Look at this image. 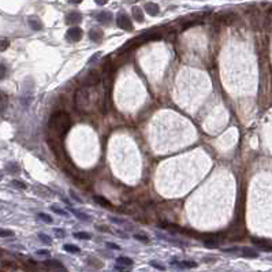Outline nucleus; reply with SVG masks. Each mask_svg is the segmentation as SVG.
I'll list each match as a JSON object with an SVG mask.
<instances>
[{
  "label": "nucleus",
  "instance_id": "nucleus-1",
  "mask_svg": "<svg viewBox=\"0 0 272 272\" xmlns=\"http://www.w3.org/2000/svg\"><path fill=\"white\" fill-rule=\"evenodd\" d=\"M96 101H97V92L93 88L81 86L74 95L75 110L81 114H90L95 111Z\"/></svg>",
  "mask_w": 272,
  "mask_h": 272
},
{
  "label": "nucleus",
  "instance_id": "nucleus-2",
  "mask_svg": "<svg viewBox=\"0 0 272 272\" xmlns=\"http://www.w3.org/2000/svg\"><path fill=\"white\" fill-rule=\"evenodd\" d=\"M70 127H71V118L68 114L63 112V111L53 114L49 118V122H48V130H49L51 139L59 142V139L67 134Z\"/></svg>",
  "mask_w": 272,
  "mask_h": 272
},
{
  "label": "nucleus",
  "instance_id": "nucleus-3",
  "mask_svg": "<svg viewBox=\"0 0 272 272\" xmlns=\"http://www.w3.org/2000/svg\"><path fill=\"white\" fill-rule=\"evenodd\" d=\"M101 81V74L100 71L97 70H92L89 71V74L86 75L85 81H83V86H88V88H95L100 83Z\"/></svg>",
  "mask_w": 272,
  "mask_h": 272
},
{
  "label": "nucleus",
  "instance_id": "nucleus-4",
  "mask_svg": "<svg viewBox=\"0 0 272 272\" xmlns=\"http://www.w3.org/2000/svg\"><path fill=\"white\" fill-rule=\"evenodd\" d=\"M82 29L78 26H74V27H70V29L67 30V34H66V37H67V40H70V41H80L81 39H82Z\"/></svg>",
  "mask_w": 272,
  "mask_h": 272
},
{
  "label": "nucleus",
  "instance_id": "nucleus-5",
  "mask_svg": "<svg viewBox=\"0 0 272 272\" xmlns=\"http://www.w3.org/2000/svg\"><path fill=\"white\" fill-rule=\"evenodd\" d=\"M116 23H118V26L120 27V29L127 30V32H131V30L134 29V27H133V23H131V21H130V19H129V17H127V15H124V14L118 15V19H116Z\"/></svg>",
  "mask_w": 272,
  "mask_h": 272
},
{
  "label": "nucleus",
  "instance_id": "nucleus-6",
  "mask_svg": "<svg viewBox=\"0 0 272 272\" xmlns=\"http://www.w3.org/2000/svg\"><path fill=\"white\" fill-rule=\"evenodd\" d=\"M122 211H123L124 213L137 216V215H139V212H141V208H139V205L136 204V202H130V204L123 205V207H122ZM137 217H138V216H137Z\"/></svg>",
  "mask_w": 272,
  "mask_h": 272
},
{
  "label": "nucleus",
  "instance_id": "nucleus-7",
  "mask_svg": "<svg viewBox=\"0 0 272 272\" xmlns=\"http://www.w3.org/2000/svg\"><path fill=\"white\" fill-rule=\"evenodd\" d=\"M103 30L98 29V27H93L90 32H89V39L92 40V41H100L101 39H103Z\"/></svg>",
  "mask_w": 272,
  "mask_h": 272
},
{
  "label": "nucleus",
  "instance_id": "nucleus-8",
  "mask_svg": "<svg viewBox=\"0 0 272 272\" xmlns=\"http://www.w3.org/2000/svg\"><path fill=\"white\" fill-rule=\"evenodd\" d=\"M66 19H67V23H80L81 19H82V17H81L80 12L73 11V12H70V14L66 17Z\"/></svg>",
  "mask_w": 272,
  "mask_h": 272
},
{
  "label": "nucleus",
  "instance_id": "nucleus-9",
  "mask_svg": "<svg viewBox=\"0 0 272 272\" xmlns=\"http://www.w3.org/2000/svg\"><path fill=\"white\" fill-rule=\"evenodd\" d=\"M145 11L148 12L149 15H152V17H155V15H157L159 14V6L157 4H155V3H146L145 4Z\"/></svg>",
  "mask_w": 272,
  "mask_h": 272
},
{
  "label": "nucleus",
  "instance_id": "nucleus-10",
  "mask_svg": "<svg viewBox=\"0 0 272 272\" xmlns=\"http://www.w3.org/2000/svg\"><path fill=\"white\" fill-rule=\"evenodd\" d=\"M171 265H177L179 268H194L197 264L193 261H171Z\"/></svg>",
  "mask_w": 272,
  "mask_h": 272
},
{
  "label": "nucleus",
  "instance_id": "nucleus-11",
  "mask_svg": "<svg viewBox=\"0 0 272 272\" xmlns=\"http://www.w3.org/2000/svg\"><path fill=\"white\" fill-rule=\"evenodd\" d=\"M131 14H133L134 19H136L137 22H139V23L144 22V12L141 11L139 7H133V8H131Z\"/></svg>",
  "mask_w": 272,
  "mask_h": 272
},
{
  "label": "nucleus",
  "instance_id": "nucleus-12",
  "mask_svg": "<svg viewBox=\"0 0 272 272\" xmlns=\"http://www.w3.org/2000/svg\"><path fill=\"white\" fill-rule=\"evenodd\" d=\"M86 263H88V265H90L92 268H96V269H100L104 267L103 261H100L98 258H95V257H89L88 260H86Z\"/></svg>",
  "mask_w": 272,
  "mask_h": 272
},
{
  "label": "nucleus",
  "instance_id": "nucleus-13",
  "mask_svg": "<svg viewBox=\"0 0 272 272\" xmlns=\"http://www.w3.org/2000/svg\"><path fill=\"white\" fill-rule=\"evenodd\" d=\"M116 264L118 265H122V267H126V268H130V267H133V260L129 257H118L116 258Z\"/></svg>",
  "mask_w": 272,
  "mask_h": 272
},
{
  "label": "nucleus",
  "instance_id": "nucleus-14",
  "mask_svg": "<svg viewBox=\"0 0 272 272\" xmlns=\"http://www.w3.org/2000/svg\"><path fill=\"white\" fill-rule=\"evenodd\" d=\"M241 255L245 256V257H252V258H256L258 257V253L253 249H249V248H242L241 249Z\"/></svg>",
  "mask_w": 272,
  "mask_h": 272
},
{
  "label": "nucleus",
  "instance_id": "nucleus-15",
  "mask_svg": "<svg viewBox=\"0 0 272 272\" xmlns=\"http://www.w3.org/2000/svg\"><path fill=\"white\" fill-rule=\"evenodd\" d=\"M93 200H95L97 204H100L101 207H104V208H112L111 202L108 201V200H105L104 197H100V195H95V197H93Z\"/></svg>",
  "mask_w": 272,
  "mask_h": 272
},
{
  "label": "nucleus",
  "instance_id": "nucleus-16",
  "mask_svg": "<svg viewBox=\"0 0 272 272\" xmlns=\"http://www.w3.org/2000/svg\"><path fill=\"white\" fill-rule=\"evenodd\" d=\"M45 265L51 267L52 269H59V271H64V267H63L62 264H60L59 261H56V260H48V261H45Z\"/></svg>",
  "mask_w": 272,
  "mask_h": 272
},
{
  "label": "nucleus",
  "instance_id": "nucleus-17",
  "mask_svg": "<svg viewBox=\"0 0 272 272\" xmlns=\"http://www.w3.org/2000/svg\"><path fill=\"white\" fill-rule=\"evenodd\" d=\"M64 250L68 252V253H73V255H78L80 253V248L75 245H71V243H67V245H64Z\"/></svg>",
  "mask_w": 272,
  "mask_h": 272
},
{
  "label": "nucleus",
  "instance_id": "nucleus-18",
  "mask_svg": "<svg viewBox=\"0 0 272 272\" xmlns=\"http://www.w3.org/2000/svg\"><path fill=\"white\" fill-rule=\"evenodd\" d=\"M29 25L33 30H41V27H42V25L40 23L36 18H29Z\"/></svg>",
  "mask_w": 272,
  "mask_h": 272
},
{
  "label": "nucleus",
  "instance_id": "nucleus-19",
  "mask_svg": "<svg viewBox=\"0 0 272 272\" xmlns=\"http://www.w3.org/2000/svg\"><path fill=\"white\" fill-rule=\"evenodd\" d=\"M110 18H111V14L108 12H100V14H97V19L101 22V23H108L110 22Z\"/></svg>",
  "mask_w": 272,
  "mask_h": 272
},
{
  "label": "nucleus",
  "instance_id": "nucleus-20",
  "mask_svg": "<svg viewBox=\"0 0 272 272\" xmlns=\"http://www.w3.org/2000/svg\"><path fill=\"white\" fill-rule=\"evenodd\" d=\"M90 234L89 233H83V231H80V233H74V238H78V239H90Z\"/></svg>",
  "mask_w": 272,
  "mask_h": 272
},
{
  "label": "nucleus",
  "instance_id": "nucleus-21",
  "mask_svg": "<svg viewBox=\"0 0 272 272\" xmlns=\"http://www.w3.org/2000/svg\"><path fill=\"white\" fill-rule=\"evenodd\" d=\"M71 212L74 213V215H77L78 219H81V220H86V222H89V220H90V217H89L86 213H82V212H80V211H77V209H71Z\"/></svg>",
  "mask_w": 272,
  "mask_h": 272
},
{
  "label": "nucleus",
  "instance_id": "nucleus-22",
  "mask_svg": "<svg viewBox=\"0 0 272 272\" xmlns=\"http://www.w3.org/2000/svg\"><path fill=\"white\" fill-rule=\"evenodd\" d=\"M39 239L41 241L42 243H45V245H51V243H52V239L48 237L47 234H39Z\"/></svg>",
  "mask_w": 272,
  "mask_h": 272
},
{
  "label": "nucleus",
  "instance_id": "nucleus-23",
  "mask_svg": "<svg viewBox=\"0 0 272 272\" xmlns=\"http://www.w3.org/2000/svg\"><path fill=\"white\" fill-rule=\"evenodd\" d=\"M39 219H41L42 222H45V223H52L53 222V219L49 215H47V213H39Z\"/></svg>",
  "mask_w": 272,
  "mask_h": 272
},
{
  "label": "nucleus",
  "instance_id": "nucleus-24",
  "mask_svg": "<svg viewBox=\"0 0 272 272\" xmlns=\"http://www.w3.org/2000/svg\"><path fill=\"white\" fill-rule=\"evenodd\" d=\"M134 238H136L137 241H141V242H144V243H149V238L146 237V235H144V234H136V235H134Z\"/></svg>",
  "mask_w": 272,
  "mask_h": 272
},
{
  "label": "nucleus",
  "instance_id": "nucleus-25",
  "mask_svg": "<svg viewBox=\"0 0 272 272\" xmlns=\"http://www.w3.org/2000/svg\"><path fill=\"white\" fill-rule=\"evenodd\" d=\"M111 222L115 223V224H119V226H126L127 224V222L123 219H118V217H111Z\"/></svg>",
  "mask_w": 272,
  "mask_h": 272
},
{
  "label": "nucleus",
  "instance_id": "nucleus-26",
  "mask_svg": "<svg viewBox=\"0 0 272 272\" xmlns=\"http://www.w3.org/2000/svg\"><path fill=\"white\" fill-rule=\"evenodd\" d=\"M264 25H265L267 29H272V15H271V12L268 14V17H267L265 22H264Z\"/></svg>",
  "mask_w": 272,
  "mask_h": 272
},
{
  "label": "nucleus",
  "instance_id": "nucleus-27",
  "mask_svg": "<svg viewBox=\"0 0 272 272\" xmlns=\"http://www.w3.org/2000/svg\"><path fill=\"white\" fill-rule=\"evenodd\" d=\"M51 209H52V212L59 213V215H63V216H67L68 215V213L66 212L64 209H60V208H58V207H51Z\"/></svg>",
  "mask_w": 272,
  "mask_h": 272
},
{
  "label": "nucleus",
  "instance_id": "nucleus-28",
  "mask_svg": "<svg viewBox=\"0 0 272 272\" xmlns=\"http://www.w3.org/2000/svg\"><path fill=\"white\" fill-rule=\"evenodd\" d=\"M12 185H14L15 187H19V189H26V185L22 182V180H12Z\"/></svg>",
  "mask_w": 272,
  "mask_h": 272
},
{
  "label": "nucleus",
  "instance_id": "nucleus-29",
  "mask_svg": "<svg viewBox=\"0 0 272 272\" xmlns=\"http://www.w3.org/2000/svg\"><path fill=\"white\" fill-rule=\"evenodd\" d=\"M15 234L12 233L11 230H2V237L6 238V237H14Z\"/></svg>",
  "mask_w": 272,
  "mask_h": 272
},
{
  "label": "nucleus",
  "instance_id": "nucleus-30",
  "mask_svg": "<svg viewBox=\"0 0 272 272\" xmlns=\"http://www.w3.org/2000/svg\"><path fill=\"white\" fill-rule=\"evenodd\" d=\"M53 233L56 234V235H59L60 238L66 237V231L64 230H60V228H53Z\"/></svg>",
  "mask_w": 272,
  "mask_h": 272
},
{
  "label": "nucleus",
  "instance_id": "nucleus-31",
  "mask_svg": "<svg viewBox=\"0 0 272 272\" xmlns=\"http://www.w3.org/2000/svg\"><path fill=\"white\" fill-rule=\"evenodd\" d=\"M151 265L155 267V268H157V269H160V271H164V269H166V267L159 264V263H156V261H151Z\"/></svg>",
  "mask_w": 272,
  "mask_h": 272
},
{
  "label": "nucleus",
  "instance_id": "nucleus-32",
  "mask_svg": "<svg viewBox=\"0 0 272 272\" xmlns=\"http://www.w3.org/2000/svg\"><path fill=\"white\" fill-rule=\"evenodd\" d=\"M107 248H111L112 250H119V249H120V246L115 245V243H112V242H107Z\"/></svg>",
  "mask_w": 272,
  "mask_h": 272
},
{
  "label": "nucleus",
  "instance_id": "nucleus-33",
  "mask_svg": "<svg viewBox=\"0 0 272 272\" xmlns=\"http://www.w3.org/2000/svg\"><path fill=\"white\" fill-rule=\"evenodd\" d=\"M7 47H8V40L3 39V40H2V47H0V49H2V51H6Z\"/></svg>",
  "mask_w": 272,
  "mask_h": 272
},
{
  "label": "nucleus",
  "instance_id": "nucleus-34",
  "mask_svg": "<svg viewBox=\"0 0 272 272\" xmlns=\"http://www.w3.org/2000/svg\"><path fill=\"white\" fill-rule=\"evenodd\" d=\"M115 269H116V271H119V272H129V268H126V267H122V265H118V264H116Z\"/></svg>",
  "mask_w": 272,
  "mask_h": 272
},
{
  "label": "nucleus",
  "instance_id": "nucleus-35",
  "mask_svg": "<svg viewBox=\"0 0 272 272\" xmlns=\"http://www.w3.org/2000/svg\"><path fill=\"white\" fill-rule=\"evenodd\" d=\"M70 194H71V198H74L75 201H78V202L82 201V200H81L80 197H77V195H75V193H74V192H70Z\"/></svg>",
  "mask_w": 272,
  "mask_h": 272
},
{
  "label": "nucleus",
  "instance_id": "nucleus-36",
  "mask_svg": "<svg viewBox=\"0 0 272 272\" xmlns=\"http://www.w3.org/2000/svg\"><path fill=\"white\" fill-rule=\"evenodd\" d=\"M37 255H40V256H41V255L42 256H48V255H49V252H48V250H39V252H37Z\"/></svg>",
  "mask_w": 272,
  "mask_h": 272
},
{
  "label": "nucleus",
  "instance_id": "nucleus-37",
  "mask_svg": "<svg viewBox=\"0 0 272 272\" xmlns=\"http://www.w3.org/2000/svg\"><path fill=\"white\" fill-rule=\"evenodd\" d=\"M97 228H98L100 231H104V233H110V230H108V228H107L105 226H98Z\"/></svg>",
  "mask_w": 272,
  "mask_h": 272
},
{
  "label": "nucleus",
  "instance_id": "nucleus-38",
  "mask_svg": "<svg viewBox=\"0 0 272 272\" xmlns=\"http://www.w3.org/2000/svg\"><path fill=\"white\" fill-rule=\"evenodd\" d=\"M4 73H6V68H4V64H2V78L4 77Z\"/></svg>",
  "mask_w": 272,
  "mask_h": 272
},
{
  "label": "nucleus",
  "instance_id": "nucleus-39",
  "mask_svg": "<svg viewBox=\"0 0 272 272\" xmlns=\"http://www.w3.org/2000/svg\"><path fill=\"white\" fill-rule=\"evenodd\" d=\"M96 3H97L98 6H104V4H105V2H96Z\"/></svg>",
  "mask_w": 272,
  "mask_h": 272
}]
</instances>
